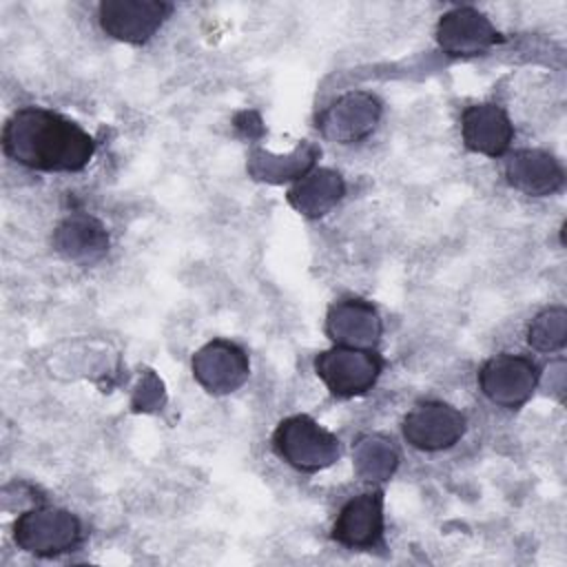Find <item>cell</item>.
Segmentation results:
<instances>
[{"label": "cell", "mask_w": 567, "mask_h": 567, "mask_svg": "<svg viewBox=\"0 0 567 567\" xmlns=\"http://www.w3.org/2000/svg\"><path fill=\"white\" fill-rule=\"evenodd\" d=\"M4 155L31 171L78 173L95 155V140L73 120L44 106H22L2 128Z\"/></svg>", "instance_id": "1"}, {"label": "cell", "mask_w": 567, "mask_h": 567, "mask_svg": "<svg viewBox=\"0 0 567 567\" xmlns=\"http://www.w3.org/2000/svg\"><path fill=\"white\" fill-rule=\"evenodd\" d=\"M272 447L281 461L308 474L334 465L341 456L339 439L308 414L284 419L272 434Z\"/></svg>", "instance_id": "2"}, {"label": "cell", "mask_w": 567, "mask_h": 567, "mask_svg": "<svg viewBox=\"0 0 567 567\" xmlns=\"http://www.w3.org/2000/svg\"><path fill=\"white\" fill-rule=\"evenodd\" d=\"M13 540L27 554L55 558L80 547L82 523L69 509L38 505L16 518Z\"/></svg>", "instance_id": "3"}, {"label": "cell", "mask_w": 567, "mask_h": 567, "mask_svg": "<svg viewBox=\"0 0 567 567\" xmlns=\"http://www.w3.org/2000/svg\"><path fill=\"white\" fill-rule=\"evenodd\" d=\"M315 372L332 396L352 399L372 390L383 372V359L370 348L332 346L317 354Z\"/></svg>", "instance_id": "4"}, {"label": "cell", "mask_w": 567, "mask_h": 567, "mask_svg": "<svg viewBox=\"0 0 567 567\" xmlns=\"http://www.w3.org/2000/svg\"><path fill=\"white\" fill-rule=\"evenodd\" d=\"M538 365L523 354H496L478 370L481 392L501 408L516 410L529 401L538 385Z\"/></svg>", "instance_id": "5"}, {"label": "cell", "mask_w": 567, "mask_h": 567, "mask_svg": "<svg viewBox=\"0 0 567 567\" xmlns=\"http://www.w3.org/2000/svg\"><path fill=\"white\" fill-rule=\"evenodd\" d=\"M171 11L173 4L162 0H104L97 7V20L106 35L126 44H144Z\"/></svg>", "instance_id": "6"}, {"label": "cell", "mask_w": 567, "mask_h": 567, "mask_svg": "<svg viewBox=\"0 0 567 567\" xmlns=\"http://www.w3.org/2000/svg\"><path fill=\"white\" fill-rule=\"evenodd\" d=\"M465 414L443 401H423L403 419V439L421 452H441L465 434Z\"/></svg>", "instance_id": "7"}, {"label": "cell", "mask_w": 567, "mask_h": 567, "mask_svg": "<svg viewBox=\"0 0 567 567\" xmlns=\"http://www.w3.org/2000/svg\"><path fill=\"white\" fill-rule=\"evenodd\" d=\"M381 100L368 91H350L337 97L317 120L321 135L337 144H354L368 137L381 120Z\"/></svg>", "instance_id": "8"}, {"label": "cell", "mask_w": 567, "mask_h": 567, "mask_svg": "<svg viewBox=\"0 0 567 567\" xmlns=\"http://www.w3.org/2000/svg\"><path fill=\"white\" fill-rule=\"evenodd\" d=\"M195 381L210 394H230L241 388L250 374L246 352L228 341L213 339L202 346L190 361Z\"/></svg>", "instance_id": "9"}, {"label": "cell", "mask_w": 567, "mask_h": 567, "mask_svg": "<svg viewBox=\"0 0 567 567\" xmlns=\"http://www.w3.org/2000/svg\"><path fill=\"white\" fill-rule=\"evenodd\" d=\"M501 33L485 13L474 7H454L436 24V42L443 53L454 58L481 55L501 42Z\"/></svg>", "instance_id": "10"}, {"label": "cell", "mask_w": 567, "mask_h": 567, "mask_svg": "<svg viewBox=\"0 0 567 567\" xmlns=\"http://www.w3.org/2000/svg\"><path fill=\"white\" fill-rule=\"evenodd\" d=\"M332 540L350 549H374L383 540V492L352 496L332 523Z\"/></svg>", "instance_id": "11"}, {"label": "cell", "mask_w": 567, "mask_h": 567, "mask_svg": "<svg viewBox=\"0 0 567 567\" xmlns=\"http://www.w3.org/2000/svg\"><path fill=\"white\" fill-rule=\"evenodd\" d=\"M461 135L470 151L487 157H501L512 146L514 124L503 106L494 102H481L463 111Z\"/></svg>", "instance_id": "12"}, {"label": "cell", "mask_w": 567, "mask_h": 567, "mask_svg": "<svg viewBox=\"0 0 567 567\" xmlns=\"http://www.w3.org/2000/svg\"><path fill=\"white\" fill-rule=\"evenodd\" d=\"M383 323L377 308L365 299H341L326 315V334L334 346L374 348L381 339Z\"/></svg>", "instance_id": "13"}, {"label": "cell", "mask_w": 567, "mask_h": 567, "mask_svg": "<svg viewBox=\"0 0 567 567\" xmlns=\"http://www.w3.org/2000/svg\"><path fill=\"white\" fill-rule=\"evenodd\" d=\"M505 177L512 188L529 197L554 195L565 184L560 162L543 148L514 151L505 162Z\"/></svg>", "instance_id": "14"}, {"label": "cell", "mask_w": 567, "mask_h": 567, "mask_svg": "<svg viewBox=\"0 0 567 567\" xmlns=\"http://www.w3.org/2000/svg\"><path fill=\"white\" fill-rule=\"evenodd\" d=\"M53 248L69 261L93 264L109 252V233L93 215L71 213L55 226Z\"/></svg>", "instance_id": "15"}, {"label": "cell", "mask_w": 567, "mask_h": 567, "mask_svg": "<svg viewBox=\"0 0 567 567\" xmlns=\"http://www.w3.org/2000/svg\"><path fill=\"white\" fill-rule=\"evenodd\" d=\"M346 195L343 177L332 168H310L288 190V204L306 217H323Z\"/></svg>", "instance_id": "16"}, {"label": "cell", "mask_w": 567, "mask_h": 567, "mask_svg": "<svg viewBox=\"0 0 567 567\" xmlns=\"http://www.w3.org/2000/svg\"><path fill=\"white\" fill-rule=\"evenodd\" d=\"M352 458H354V472L363 481H372V483L388 481L399 465V452L394 443L383 434L361 436L352 447Z\"/></svg>", "instance_id": "17"}, {"label": "cell", "mask_w": 567, "mask_h": 567, "mask_svg": "<svg viewBox=\"0 0 567 567\" xmlns=\"http://www.w3.org/2000/svg\"><path fill=\"white\" fill-rule=\"evenodd\" d=\"M317 157V148L299 146L290 155H270L264 151H255L250 155V173L259 179L281 182V179H299L303 173L310 171Z\"/></svg>", "instance_id": "18"}, {"label": "cell", "mask_w": 567, "mask_h": 567, "mask_svg": "<svg viewBox=\"0 0 567 567\" xmlns=\"http://www.w3.org/2000/svg\"><path fill=\"white\" fill-rule=\"evenodd\" d=\"M567 341V310L563 306L545 308L527 328V343L538 352L560 350Z\"/></svg>", "instance_id": "19"}]
</instances>
